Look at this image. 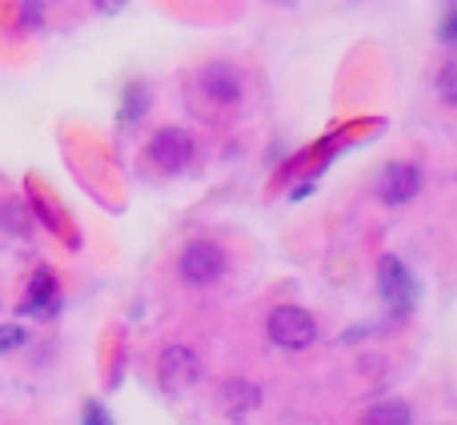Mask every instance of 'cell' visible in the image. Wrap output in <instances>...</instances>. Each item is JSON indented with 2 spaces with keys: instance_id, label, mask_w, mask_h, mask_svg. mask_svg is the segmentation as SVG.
Here are the masks:
<instances>
[{
  "instance_id": "10",
  "label": "cell",
  "mask_w": 457,
  "mask_h": 425,
  "mask_svg": "<svg viewBox=\"0 0 457 425\" xmlns=\"http://www.w3.org/2000/svg\"><path fill=\"white\" fill-rule=\"evenodd\" d=\"M365 425H413V413L405 402H378L365 413Z\"/></svg>"
},
{
  "instance_id": "7",
  "label": "cell",
  "mask_w": 457,
  "mask_h": 425,
  "mask_svg": "<svg viewBox=\"0 0 457 425\" xmlns=\"http://www.w3.org/2000/svg\"><path fill=\"white\" fill-rule=\"evenodd\" d=\"M378 281H381V297H386L394 309H410L413 305V277L397 257H381Z\"/></svg>"
},
{
  "instance_id": "17",
  "label": "cell",
  "mask_w": 457,
  "mask_h": 425,
  "mask_svg": "<svg viewBox=\"0 0 457 425\" xmlns=\"http://www.w3.org/2000/svg\"><path fill=\"white\" fill-rule=\"evenodd\" d=\"M88 425H109L101 418V410H96V405H88Z\"/></svg>"
},
{
  "instance_id": "2",
  "label": "cell",
  "mask_w": 457,
  "mask_h": 425,
  "mask_svg": "<svg viewBox=\"0 0 457 425\" xmlns=\"http://www.w3.org/2000/svg\"><path fill=\"white\" fill-rule=\"evenodd\" d=\"M265 333L281 349H309L317 341V321L297 305H277L265 321Z\"/></svg>"
},
{
  "instance_id": "12",
  "label": "cell",
  "mask_w": 457,
  "mask_h": 425,
  "mask_svg": "<svg viewBox=\"0 0 457 425\" xmlns=\"http://www.w3.org/2000/svg\"><path fill=\"white\" fill-rule=\"evenodd\" d=\"M437 93H442L445 104H453L457 109V61H450L442 72H437Z\"/></svg>"
},
{
  "instance_id": "3",
  "label": "cell",
  "mask_w": 457,
  "mask_h": 425,
  "mask_svg": "<svg viewBox=\"0 0 457 425\" xmlns=\"http://www.w3.org/2000/svg\"><path fill=\"white\" fill-rule=\"evenodd\" d=\"M193 153H197V141H193L185 129H177V125L157 129V133H153V141H149V161L161 169V173H169V177L181 173V169H189Z\"/></svg>"
},
{
  "instance_id": "15",
  "label": "cell",
  "mask_w": 457,
  "mask_h": 425,
  "mask_svg": "<svg viewBox=\"0 0 457 425\" xmlns=\"http://www.w3.org/2000/svg\"><path fill=\"white\" fill-rule=\"evenodd\" d=\"M442 40H445V45H457V12H450L442 21Z\"/></svg>"
},
{
  "instance_id": "1",
  "label": "cell",
  "mask_w": 457,
  "mask_h": 425,
  "mask_svg": "<svg viewBox=\"0 0 457 425\" xmlns=\"http://www.w3.org/2000/svg\"><path fill=\"white\" fill-rule=\"evenodd\" d=\"M225 249L217 241H189L181 249V261H177V273H181L185 285L193 289H205V285H217L225 277Z\"/></svg>"
},
{
  "instance_id": "13",
  "label": "cell",
  "mask_w": 457,
  "mask_h": 425,
  "mask_svg": "<svg viewBox=\"0 0 457 425\" xmlns=\"http://www.w3.org/2000/svg\"><path fill=\"white\" fill-rule=\"evenodd\" d=\"M145 104H149V93H145L141 85H133V88H129V104H125V125H133L137 112H141Z\"/></svg>"
},
{
  "instance_id": "14",
  "label": "cell",
  "mask_w": 457,
  "mask_h": 425,
  "mask_svg": "<svg viewBox=\"0 0 457 425\" xmlns=\"http://www.w3.org/2000/svg\"><path fill=\"white\" fill-rule=\"evenodd\" d=\"M21 341H24V329H16V325H4V329H0V354L16 349Z\"/></svg>"
},
{
  "instance_id": "8",
  "label": "cell",
  "mask_w": 457,
  "mask_h": 425,
  "mask_svg": "<svg viewBox=\"0 0 457 425\" xmlns=\"http://www.w3.org/2000/svg\"><path fill=\"white\" fill-rule=\"evenodd\" d=\"M217 402H221V410L228 413V418H245V413H253L261 405V389L253 386V381H225L221 394H217Z\"/></svg>"
},
{
  "instance_id": "6",
  "label": "cell",
  "mask_w": 457,
  "mask_h": 425,
  "mask_svg": "<svg viewBox=\"0 0 457 425\" xmlns=\"http://www.w3.org/2000/svg\"><path fill=\"white\" fill-rule=\"evenodd\" d=\"M157 373H161V386L173 389V394H181V389L197 386L201 362H197V354H193L189 346H169V349H161Z\"/></svg>"
},
{
  "instance_id": "5",
  "label": "cell",
  "mask_w": 457,
  "mask_h": 425,
  "mask_svg": "<svg viewBox=\"0 0 457 425\" xmlns=\"http://www.w3.org/2000/svg\"><path fill=\"white\" fill-rule=\"evenodd\" d=\"M197 85H201V93H205L213 104H221V109H228V104H237L245 96L241 69L228 61H209L205 69L197 72Z\"/></svg>"
},
{
  "instance_id": "11",
  "label": "cell",
  "mask_w": 457,
  "mask_h": 425,
  "mask_svg": "<svg viewBox=\"0 0 457 425\" xmlns=\"http://www.w3.org/2000/svg\"><path fill=\"white\" fill-rule=\"evenodd\" d=\"M0 225L12 229V233H29V212H24V205H16V201H4L0 205Z\"/></svg>"
},
{
  "instance_id": "9",
  "label": "cell",
  "mask_w": 457,
  "mask_h": 425,
  "mask_svg": "<svg viewBox=\"0 0 457 425\" xmlns=\"http://www.w3.org/2000/svg\"><path fill=\"white\" fill-rule=\"evenodd\" d=\"M53 305H56V281H53V273L40 269V273L32 277V285H29L24 313H53Z\"/></svg>"
},
{
  "instance_id": "4",
  "label": "cell",
  "mask_w": 457,
  "mask_h": 425,
  "mask_svg": "<svg viewBox=\"0 0 457 425\" xmlns=\"http://www.w3.org/2000/svg\"><path fill=\"white\" fill-rule=\"evenodd\" d=\"M418 189H421V169L410 165V161H389L378 173V181H373V193H378L381 205H405V201L418 197Z\"/></svg>"
},
{
  "instance_id": "16",
  "label": "cell",
  "mask_w": 457,
  "mask_h": 425,
  "mask_svg": "<svg viewBox=\"0 0 457 425\" xmlns=\"http://www.w3.org/2000/svg\"><path fill=\"white\" fill-rule=\"evenodd\" d=\"M96 4V12H104V16H112V12H120V8L129 4V0H93Z\"/></svg>"
}]
</instances>
